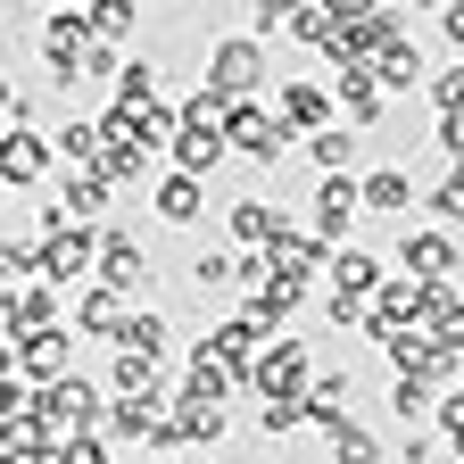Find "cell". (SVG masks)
<instances>
[{"label":"cell","mask_w":464,"mask_h":464,"mask_svg":"<svg viewBox=\"0 0 464 464\" xmlns=\"http://www.w3.org/2000/svg\"><path fill=\"white\" fill-rule=\"evenodd\" d=\"M108 415H116V398H108L100 382H83V373H67V382L42 390V423H50L58 440H100Z\"/></svg>","instance_id":"obj_1"},{"label":"cell","mask_w":464,"mask_h":464,"mask_svg":"<svg viewBox=\"0 0 464 464\" xmlns=\"http://www.w3.org/2000/svg\"><path fill=\"white\" fill-rule=\"evenodd\" d=\"M266 75H274V58H266L257 34H224V42H208V83H216L224 100H257Z\"/></svg>","instance_id":"obj_2"},{"label":"cell","mask_w":464,"mask_h":464,"mask_svg":"<svg viewBox=\"0 0 464 464\" xmlns=\"http://www.w3.org/2000/svg\"><path fill=\"white\" fill-rule=\"evenodd\" d=\"M100 241H108V224H58L42 241V282H58V290L100 282Z\"/></svg>","instance_id":"obj_3"},{"label":"cell","mask_w":464,"mask_h":464,"mask_svg":"<svg viewBox=\"0 0 464 464\" xmlns=\"http://www.w3.org/2000/svg\"><path fill=\"white\" fill-rule=\"evenodd\" d=\"M224 141H232V158H249V166H282V150L299 141V133L274 116V100H241V108L224 116Z\"/></svg>","instance_id":"obj_4"},{"label":"cell","mask_w":464,"mask_h":464,"mask_svg":"<svg viewBox=\"0 0 464 464\" xmlns=\"http://www.w3.org/2000/svg\"><path fill=\"white\" fill-rule=\"evenodd\" d=\"M92 17L83 9H58V17H42V67H50V83L58 92H75L83 83V58H92Z\"/></svg>","instance_id":"obj_5"},{"label":"cell","mask_w":464,"mask_h":464,"mask_svg":"<svg viewBox=\"0 0 464 464\" xmlns=\"http://www.w3.org/2000/svg\"><path fill=\"white\" fill-rule=\"evenodd\" d=\"M141 166H150V141H141V116L108 100V108H100V174H108L116 191H125V183H141Z\"/></svg>","instance_id":"obj_6"},{"label":"cell","mask_w":464,"mask_h":464,"mask_svg":"<svg viewBox=\"0 0 464 464\" xmlns=\"http://www.w3.org/2000/svg\"><path fill=\"white\" fill-rule=\"evenodd\" d=\"M266 266H274L282 282H332V241H315V224L282 216V232L266 241Z\"/></svg>","instance_id":"obj_7"},{"label":"cell","mask_w":464,"mask_h":464,"mask_svg":"<svg viewBox=\"0 0 464 464\" xmlns=\"http://www.w3.org/2000/svg\"><path fill=\"white\" fill-rule=\"evenodd\" d=\"M274 116H282L299 141H315V133L340 125V92H324L315 75H290V83H274Z\"/></svg>","instance_id":"obj_8"},{"label":"cell","mask_w":464,"mask_h":464,"mask_svg":"<svg viewBox=\"0 0 464 464\" xmlns=\"http://www.w3.org/2000/svg\"><path fill=\"white\" fill-rule=\"evenodd\" d=\"M249 390L257 398H307L315 390V348L290 340V332H274V348H266V365L249 373Z\"/></svg>","instance_id":"obj_9"},{"label":"cell","mask_w":464,"mask_h":464,"mask_svg":"<svg viewBox=\"0 0 464 464\" xmlns=\"http://www.w3.org/2000/svg\"><path fill=\"white\" fill-rule=\"evenodd\" d=\"M307 208H315V241L348 249V232H357V216H365V174H324Z\"/></svg>","instance_id":"obj_10"},{"label":"cell","mask_w":464,"mask_h":464,"mask_svg":"<svg viewBox=\"0 0 464 464\" xmlns=\"http://www.w3.org/2000/svg\"><path fill=\"white\" fill-rule=\"evenodd\" d=\"M398 266L415 282H448V274H464V249H456L448 224H406L398 232Z\"/></svg>","instance_id":"obj_11"},{"label":"cell","mask_w":464,"mask_h":464,"mask_svg":"<svg viewBox=\"0 0 464 464\" xmlns=\"http://www.w3.org/2000/svg\"><path fill=\"white\" fill-rule=\"evenodd\" d=\"M9 365H17L34 390L67 382V373H75V324H58V332H34V340H17V348H9Z\"/></svg>","instance_id":"obj_12"},{"label":"cell","mask_w":464,"mask_h":464,"mask_svg":"<svg viewBox=\"0 0 464 464\" xmlns=\"http://www.w3.org/2000/svg\"><path fill=\"white\" fill-rule=\"evenodd\" d=\"M67 315H58V282H25V290H9V307H0V340H34V332H58Z\"/></svg>","instance_id":"obj_13"},{"label":"cell","mask_w":464,"mask_h":464,"mask_svg":"<svg viewBox=\"0 0 464 464\" xmlns=\"http://www.w3.org/2000/svg\"><path fill=\"white\" fill-rule=\"evenodd\" d=\"M100 282L125 290V299H141V290H150V249H141V232L108 224V241H100Z\"/></svg>","instance_id":"obj_14"},{"label":"cell","mask_w":464,"mask_h":464,"mask_svg":"<svg viewBox=\"0 0 464 464\" xmlns=\"http://www.w3.org/2000/svg\"><path fill=\"white\" fill-rule=\"evenodd\" d=\"M208 348H216V357H224L232 373H241V382H249V373L266 365V348H274V332H266V324H257V315L241 307V315H224V324L208 332Z\"/></svg>","instance_id":"obj_15"},{"label":"cell","mask_w":464,"mask_h":464,"mask_svg":"<svg viewBox=\"0 0 464 464\" xmlns=\"http://www.w3.org/2000/svg\"><path fill=\"white\" fill-rule=\"evenodd\" d=\"M133 324V299H125V290H108V282H83L75 290V332L83 340H108L116 348V332H125Z\"/></svg>","instance_id":"obj_16"},{"label":"cell","mask_w":464,"mask_h":464,"mask_svg":"<svg viewBox=\"0 0 464 464\" xmlns=\"http://www.w3.org/2000/svg\"><path fill=\"white\" fill-rule=\"evenodd\" d=\"M216 440H224V406L199 398V390H174V440H166V456H183V448H216Z\"/></svg>","instance_id":"obj_17"},{"label":"cell","mask_w":464,"mask_h":464,"mask_svg":"<svg viewBox=\"0 0 464 464\" xmlns=\"http://www.w3.org/2000/svg\"><path fill=\"white\" fill-rule=\"evenodd\" d=\"M150 208H158V224H174V232H191L199 216H208V183L199 174H158V191H150Z\"/></svg>","instance_id":"obj_18"},{"label":"cell","mask_w":464,"mask_h":464,"mask_svg":"<svg viewBox=\"0 0 464 464\" xmlns=\"http://www.w3.org/2000/svg\"><path fill=\"white\" fill-rule=\"evenodd\" d=\"M282 216H290V208H274V199L249 191V199H232V208H224V232H232V249H241V257H257L274 232H282Z\"/></svg>","instance_id":"obj_19"},{"label":"cell","mask_w":464,"mask_h":464,"mask_svg":"<svg viewBox=\"0 0 464 464\" xmlns=\"http://www.w3.org/2000/svg\"><path fill=\"white\" fill-rule=\"evenodd\" d=\"M348 398H357V373H315V390H307V423L332 440V431H348V423H357V406H348Z\"/></svg>","instance_id":"obj_20"},{"label":"cell","mask_w":464,"mask_h":464,"mask_svg":"<svg viewBox=\"0 0 464 464\" xmlns=\"http://www.w3.org/2000/svg\"><path fill=\"white\" fill-rule=\"evenodd\" d=\"M406 208H423L415 174H406V166H365V216H390L406 232Z\"/></svg>","instance_id":"obj_21"},{"label":"cell","mask_w":464,"mask_h":464,"mask_svg":"<svg viewBox=\"0 0 464 464\" xmlns=\"http://www.w3.org/2000/svg\"><path fill=\"white\" fill-rule=\"evenodd\" d=\"M50 133H9V141H0V183H9V191H34L42 183V174H50Z\"/></svg>","instance_id":"obj_22"},{"label":"cell","mask_w":464,"mask_h":464,"mask_svg":"<svg viewBox=\"0 0 464 464\" xmlns=\"http://www.w3.org/2000/svg\"><path fill=\"white\" fill-rule=\"evenodd\" d=\"M382 282H390V266L373 257V249H357V241H348V249H332V290H348V299H382Z\"/></svg>","instance_id":"obj_23"},{"label":"cell","mask_w":464,"mask_h":464,"mask_svg":"<svg viewBox=\"0 0 464 464\" xmlns=\"http://www.w3.org/2000/svg\"><path fill=\"white\" fill-rule=\"evenodd\" d=\"M431 348H448V357H464V290L456 282H440L431 290V307H423V324H415Z\"/></svg>","instance_id":"obj_24"},{"label":"cell","mask_w":464,"mask_h":464,"mask_svg":"<svg viewBox=\"0 0 464 464\" xmlns=\"http://www.w3.org/2000/svg\"><path fill=\"white\" fill-rule=\"evenodd\" d=\"M340 125H357V133L382 125V75L373 67H340Z\"/></svg>","instance_id":"obj_25"},{"label":"cell","mask_w":464,"mask_h":464,"mask_svg":"<svg viewBox=\"0 0 464 464\" xmlns=\"http://www.w3.org/2000/svg\"><path fill=\"white\" fill-rule=\"evenodd\" d=\"M224 158H232L224 125H183V141H174V174H199V183H208Z\"/></svg>","instance_id":"obj_26"},{"label":"cell","mask_w":464,"mask_h":464,"mask_svg":"<svg viewBox=\"0 0 464 464\" xmlns=\"http://www.w3.org/2000/svg\"><path fill=\"white\" fill-rule=\"evenodd\" d=\"M183 390H199V398H216V406H224L232 390H249V382H241V373H232V365L216 357V348L199 340V348H191V357H183Z\"/></svg>","instance_id":"obj_27"},{"label":"cell","mask_w":464,"mask_h":464,"mask_svg":"<svg viewBox=\"0 0 464 464\" xmlns=\"http://www.w3.org/2000/svg\"><path fill=\"white\" fill-rule=\"evenodd\" d=\"M299 307H307V282H282V274H266V282L249 290V315H257L266 332H282V324L299 315Z\"/></svg>","instance_id":"obj_28"},{"label":"cell","mask_w":464,"mask_h":464,"mask_svg":"<svg viewBox=\"0 0 464 464\" xmlns=\"http://www.w3.org/2000/svg\"><path fill=\"white\" fill-rule=\"evenodd\" d=\"M158 390H166V365H158V357H133V348H116L108 398H158Z\"/></svg>","instance_id":"obj_29"},{"label":"cell","mask_w":464,"mask_h":464,"mask_svg":"<svg viewBox=\"0 0 464 464\" xmlns=\"http://www.w3.org/2000/svg\"><path fill=\"white\" fill-rule=\"evenodd\" d=\"M50 150H58V166H100V116H67V125H50Z\"/></svg>","instance_id":"obj_30"},{"label":"cell","mask_w":464,"mask_h":464,"mask_svg":"<svg viewBox=\"0 0 464 464\" xmlns=\"http://www.w3.org/2000/svg\"><path fill=\"white\" fill-rule=\"evenodd\" d=\"M116 348H133V357H158V365H166V348H174V324H166L158 307H133V324L116 332Z\"/></svg>","instance_id":"obj_31"},{"label":"cell","mask_w":464,"mask_h":464,"mask_svg":"<svg viewBox=\"0 0 464 464\" xmlns=\"http://www.w3.org/2000/svg\"><path fill=\"white\" fill-rule=\"evenodd\" d=\"M390 415H398V431H423V415H440V390H431V382L390 373Z\"/></svg>","instance_id":"obj_32"},{"label":"cell","mask_w":464,"mask_h":464,"mask_svg":"<svg viewBox=\"0 0 464 464\" xmlns=\"http://www.w3.org/2000/svg\"><path fill=\"white\" fill-rule=\"evenodd\" d=\"M0 282H9V290L42 282V232H17V241H0Z\"/></svg>","instance_id":"obj_33"},{"label":"cell","mask_w":464,"mask_h":464,"mask_svg":"<svg viewBox=\"0 0 464 464\" xmlns=\"http://www.w3.org/2000/svg\"><path fill=\"white\" fill-rule=\"evenodd\" d=\"M183 274H191V290H199V299H208V290H232V282H241V249H199Z\"/></svg>","instance_id":"obj_34"},{"label":"cell","mask_w":464,"mask_h":464,"mask_svg":"<svg viewBox=\"0 0 464 464\" xmlns=\"http://www.w3.org/2000/svg\"><path fill=\"white\" fill-rule=\"evenodd\" d=\"M373 75H382V92H415V83L431 92V67H423V50H415V42H398V50L382 58V67H373Z\"/></svg>","instance_id":"obj_35"},{"label":"cell","mask_w":464,"mask_h":464,"mask_svg":"<svg viewBox=\"0 0 464 464\" xmlns=\"http://www.w3.org/2000/svg\"><path fill=\"white\" fill-rule=\"evenodd\" d=\"M307 158H315V174H348V166H357V125L315 133V141H307Z\"/></svg>","instance_id":"obj_36"},{"label":"cell","mask_w":464,"mask_h":464,"mask_svg":"<svg viewBox=\"0 0 464 464\" xmlns=\"http://www.w3.org/2000/svg\"><path fill=\"white\" fill-rule=\"evenodd\" d=\"M92 34L125 50V42L141 34V0H100V9H92Z\"/></svg>","instance_id":"obj_37"},{"label":"cell","mask_w":464,"mask_h":464,"mask_svg":"<svg viewBox=\"0 0 464 464\" xmlns=\"http://www.w3.org/2000/svg\"><path fill=\"white\" fill-rule=\"evenodd\" d=\"M166 92H158V67L150 58H125V75H116V108H158Z\"/></svg>","instance_id":"obj_38"},{"label":"cell","mask_w":464,"mask_h":464,"mask_svg":"<svg viewBox=\"0 0 464 464\" xmlns=\"http://www.w3.org/2000/svg\"><path fill=\"white\" fill-rule=\"evenodd\" d=\"M307 423V398H257V431L282 440V431H299Z\"/></svg>","instance_id":"obj_39"},{"label":"cell","mask_w":464,"mask_h":464,"mask_svg":"<svg viewBox=\"0 0 464 464\" xmlns=\"http://www.w3.org/2000/svg\"><path fill=\"white\" fill-rule=\"evenodd\" d=\"M332 464H382V440L365 423H348V431H332Z\"/></svg>","instance_id":"obj_40"},{"label":"cell","mask_w":464,"mask_h":464,"mask_svg":"<svg viewBox=\"0 0 464 464\" xmlns=\"http://www.w3.org/2000/svg\"><path fill=\"white\" fill-rule=\"evenodd\" d=\"M431 108L440 116H464V58H448V67L431 75Z\"/></svg>","instance_id":"obj_41"},{"label":"cell","mask_w":464,"mask_h":464,"mask_svg":"<svg viewBox=\"0 0 464 464\" xmlns=\"http://www.w3.org/2000/svg\"><path fill=\"white\" fill-rule=\"evenodd\" d=\"M423 208H431V216H440V224H464V166H456V174H448V183H440V191H431V199H423Z\"/></svg>","instance_id":"obj_42"},{"label":"cell","mask_w":464,"mask_h":464,"mask_svg":"<svg viewBox=\"0 0 464 464\" xmlns=\"http://www.w3.org/2000/svg\"><path fill=\"white\" fill-rule=\"evenodd\" d=\"M108 448H116L108 431H100V440H58V456H50V464H108Z\"/></svg>","instance_id":"obj_43"},{"label":"cell","mask_w":464,"mask_h":464,"mask_svg":"<svg viewBox=\"0 0 464 464\" xmlns=\"http://www.w3.org/2000/svg\"><path fill=\"white\" fill-rule=\"evenodd\" d=\"M440 440H448V448H464V382L440 398Z\"/></svg>","instance_id":"obj_44"},{"label":"cell","mask_w":464,"mask_h":464,"mask_svg":"<svg viewBox=\"0 0 464 464\" xmlns=\"http://www.w3.org/2000/svg\"><path fill=\"white\" fill-rule=\"evenodd\" d=\"M0 125H9V133H34V125H42V108H34V92H9V108H0Z\"/></svg>","instance_id":"obj_45"},{"label":"cell","mask_w":464,"mask_h":464,"mask_svg":"<svg viewBox=\"0 0 464 464\" xmlns=\"http://www.w3.org/2000/svg\"><path fill=\"white\" fill-rule=\"evenodd\" d=\"M398 456H406V464H440V440H431V431H406Z\"/></svg>","instance_id":"obj_46"},{"label":"cell","mask_w":464,"mask_h":464,"mask_svg":"<svg viewBox=\"0 0 464 464\" xmlns=\"http://www.w3.org/2000/svg\"><path fill=\"white\" fill-rule=\"evenodd\" d=\"M440 34H448V50L464 58V0H448V9H440Z\"/></svg>","instance_id":"obj_47"},{"label":"cell","mask_w":464,"mask_h":464,"mask_svg":"<svg viewBox=\"0 0 464 464\" xmlns=\"http://www.w3.org/2000/svg\"><path fill=\"white\" fill-rule=\"evenodd\" d=\"M332 17L340 25H365V17H382V0H332Z\"/></svg>","instance_id":"obj_48"},{"label":"cell","mask_w":464,"mask_h":464,"mask_svg":"<svg viewBox=\"0 0 464 464\" xmlns=\"http://www.w3.org/2000/svg\"><path fill=\"white\" fill-rule=\"evenodd\" d=\"M440 150H448V158L464 166V116H440Z\"/></svg>","instance_id":"obj_49"},{"label":"cell","mask_w":464,"mask_h":464,"mask_svg":"<svg viewBox=\"0 0 464 464\" xmlns=\"http://www.w3.org/2000/svg\"><path fill=\"white\" fill-rule=\"evenodd\" d=\"M42 9H50V17H58V9H83V17H92V9H100V0H42Z\"/></svg>","instance_id":"obj_50"},{"label":"cell","mask_w":464,"mask_h":464,"mask_svg":"<svg viewBox=\"0 0 464 464\" xmlns=\"http://www.w3.org/2000/svg\"><path fill=\"white\" fill-rule=\"evenodd\" d=\"M158 464H183V456H158Z\"/></svg>","instance_id":"obj_51"},{"label":"cell","mask_w":464,"mask_h":464,"mask_svg":"<svg viewBox=\"0 0 464 464\" xmlns=\"http://www.w3.org/2000/svg\"><path fill=\"white\" fill-rule=\"evenodd\" d=\"M456 456H464V448H456Z\"/></svg>","instance_id":"obj_52"}]
</instances>
